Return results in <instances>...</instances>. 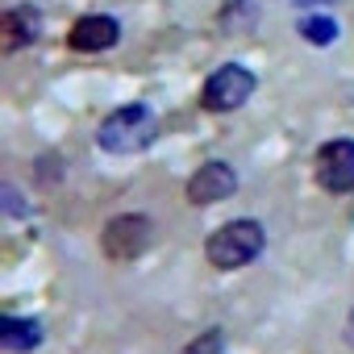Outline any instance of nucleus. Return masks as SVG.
I'll list each match as a JSON object with an SVG mask.
<instances>
[{
  "label": "nucleus",
  "mask_w": 354,
  "mask_h": 354,
  "mask_svg": "<svg viewBox=\"0 0 354 354\" xmlns=\"http://www.w3.org/2000/svg\"><path fill=\"white\" fill-rule=\"evenodd\" d=\"M263 246H267L263 225H259L254 217H242V221H225V225H217V230L209 234L205 259H209V267H217V271H238V267L254 263V259L263 254Z\"/></svg>",
  "instance_id": "f257e3e1"
},
{
  "label": "nucleus",
  "mask_w": 354,
  "mask_h": 354,
  "mask_svg": "<svg viewBox=\"0 0 354 354\" xmlns=\"http://www.w3.org/2000/svg\"><path fill=\"white\" fill-rule=\"evenodd\" d=\"M154 138H158V117H154L146 104H121V109H113V113L100 121V129H96V146L109 150V154L146 150Z\"/></svg>",
  "instance_id": "f03ea898"
},
{
  "label": "nucleus",
  "mask_w": 354,
  "mask_h": 354,
  "mask_svg": "<svg viewBox=\"0 0 354 354\" xmlns=\"http://www.w3.org/2000/svg\"><path fill=\"white\" fill-rule=\"evenodd\" d=\"M250 96H254V75H250L242 63H225V67H217V71L205 80L201 104H205L209 113H234V109H242Z\"/></svg>",
  "instance_id": "7ed1b4c3"
},
{
  "label": "nucleus",
  "mask_w": 354,
  "mask_h": 354,
  "mask_svg": "<svg viewBox=\"0 0 354 354\" xmlns=\"http://www.w3.org/2000/svg\"><path fill=\"white\" fill-rule=\"evenodd\" d=\"M150 238H154V221H150V217H142V213H121V217H113V221L100 230V250H104L113 263H129V259H138V254L150 246Z\"/></svg>",
  "instance_id": "20e7f679"
},
{
  "label": "nucleus",
  "mask_w": 354,
  "mask_h": 354,
  "mask_svg": "<svg viewBox=\"0 0 354 354\" xmlns=\"http://www.w3.org/2000/svg\"><path fill=\"white\" fill-rule=\"evenodd\" d=\"M313 175L317 184L333 196L342 192H354V142L337 138V142H325L317 150V162H313Z\"/></svg>",
  "instance_id": "39448f33"
},
{
  "label": "nucleus",
  "mask_w": 354,
  "mask_h": 354,
  "mask_svg": "<svg viewBox=\"0 0 354 354\" xmlns=\"http://www.w3.org/2000/svg\"><path fill=\"white\" fill-rule=\"evenodd\" d=\"M234 192H238V171L230 162H221V158L205 162L188 180V201L192 205H217V201H225Z\"/></svg>",
  "instance_id": "423d86ee"
},
{
  "label": "nucleus",
  "mask_w": 354,
  "mask_h": 354,
  "mask_svg": "<svg viewBox=\"0 0 354 354\" xmlns=\"http://www.w3.org/2000/svg\"><path fill=\"white\" fill-rule=\"evenodd\" d=\"M121 38V26L109 17V13H88L80 17L71 30H67V46L80 50V55H100V50H113Z\"/></svg>",
  "instance_id": "0eeeda50"
},
{
  "label": "nucleus",
  "mask_w": 354,
  "mask_h": 354,
  "mask_svg": "<svg viewBox=\"0 0 354 354\" xmlns=\"http://www.w3.org/2000/svg\"><path fill=\"white\" fill-rule=\"evenodd\" d=\"M38 30H42V13L34 5H17V9H9L5 17H0V42H5L9 55L30 46L38 38Z\"/></svg>",
  "instance_id": "6e6552de"
},
{
  "label": "nucleus",
  "mask_w": 354,
  "mask_h": 354,
  "mask_svg": "<svg viewBox=\"0 0 354 354\" xmlns=\"http://www.w3.org/2000/svg\"><path fill=\"white\" fill-rule=\"evenodd\" d=\"M38 342H42V325L38 321H21V317L0 321V346L5 350H34Z\"/></svg>",
  "instance_id": "1a4fd4ad"
},
{
  "label": "nucleus",
  "mask_w": 354,
  "mask_h": 354,
  "mask_svg": "<svg viewBox=\"0 0 354 354\" xmlns=\"http://www.w3.org/2000/svg\"><path fill=\"white\" fill-rule=\"evenodd\" d=\"M300 34H304L308 42L325 46V42H333V38H337V26H333L329 17H308V21H300Z\"/></svg>",
  "instance_id": "9d476101"
},
{
  "label": "nucleus",
  "mask_w": 354,
  "mask_h": 354,
  "mask_svg": "<svg viewBox=\"0 0 354 354\" xmlns=\"http://www.w3.org/2000/svg\"><path fill=\"white\" fill-rule=\"evenodd\" d=\"M221 346H225L221 329H209V333H205V342H192L184 354H221Z\"/></svg>",
  "instance_id": "9b49d317"
},
{
  "label": "nucleus",
  "mask_w": 354,
  "mask_h": 354,
  "mask_svg": "<svg viewBox=\"0 0 354 354\" xmlns=\"http://www.w3.org/2000/svg\"><path fill=\"white\" fill-rule=\"evenodd\" d=\"M346 342L354 346V313H350V325H346Z\"/></svg>",
  "instance_id": "f8f14e48"
}]
</instances>
